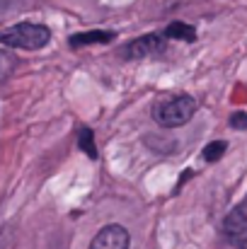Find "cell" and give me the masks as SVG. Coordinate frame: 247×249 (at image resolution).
<instances>
[{"label":"cell","mask_w":247,"mask_h":249,"mask_svg":"<svg viewBox=\"0 0 247 249\" xmlns=\"http://www.w3.org/2000/svg\"><path fill=\"white\" fill-rule=\"evenodd\" d=\"M49 41H51V29L37 22H19L7 29H0V44L10 49L37 51V49H44Z\"/></svg>","instance_id":"obj_1"},{"label":"cell","mask_w":247,"mask_h":249,"mask_svg":"<svg viewBox=\"0 0 247 249\" xmlns=\"http://www.w3.org/2000/svg\"><path fill=\"white\" fill-rule=\"evenodd\" d=\"M194 114H196V99L189 94L165 97L160 102H155V107H153V119L163 128H179L187 121H191Z\"/></svg>","instance_id":"obj_2"},{"label":"cell","mask_w":247,"mask_h":249,"mask_svg":"<svg viewBox=\"0 0 247 249\" xmlns=\"http://www.w3.org/2000/svg\"><path fill=\"white\" fill-rule=\"evenodd\" d=\"M221 249H247V211L233 208L221 225Z\"/></svg>","instance_id":"obj_3"},{"label":"cell","mask_w":247,"mask_h":249,"mask_svg":"<svg viewBox=\"0 0 247 249\" xmlns=\"http://www.w3.org/2000/svg\"><path fill=\"white\" fill-rule=\"evenodd\" d=\"M165 51V39L160 34H146L138 36L129 44H124L119 49V56L124 61H138V58H148V56H158Z\"/></svg>","instance_id":"obj_4"},{"label":"cell","mask_w":247,"mask_h":249,"mask_svg":"<svg viewBox=\"0 0 247 249\" xmlns=\"http://www.w3.org/2000/svg\"><path fill=\"white\" fill-rule=\"evenodd\" d=\"M131 247V235L124 225H104L90 242V249H129Z\"/></svg>","instance_id":"obj_5"},{"label":"cell","mask_w":247,"mask_h":249,"mask_svg":"<svg viewBox=\"0 0 247 249\" xmlns=\"http://www.w3.org/2000/svg\"><path fill=\"white\" fill-rule=\"evenodd\" d=\"M116 34L114 32H107V29H95V32H80V34H73L68 41L73 49H80V46H92V44H109L114 41Z\"/></svg>","instance_id":"obj_6"},{"label":"cell","mask_w":247,"mask_h":249,"mask_svg":"<svg viewBox=\"0 0 247 249\" xmlns=\"http://www.w3.org/2000/svg\"><path fill=\"white\" fill-rule=\"evenodd\" d=\"M165 36H167V39L194 41V39H196V32H194V27H191V24H184V22H172V24H167Z\"/></svg>","instance_id":"obj_7"},{"label":"cell","mask_w":247,"mask_h":249,"mask_svg":"<svg viewBox=\"0 0 247 249\" xmlns=\"http://www.w3.org/2000/svg\"><path fill=\"white\" fill-rule=\"evenodd\" d=\"M78 148H80L87 158L97 160V148H95V133H92V128L82 126L80 131H78Z\"/></svg>","instance_id":"obj_8"},{"label":"cell","mask_w":247,"mask_h":249,"mask_svg":"<svg viewBox=\"0 0 247 249\" xmlns=\"http://www.w3.org/2000/svg\"><path fill=\"white\" fill-rule=\"evenodd\" d=\"M226 150H228V143H226V141H211V143L201 150V158H204L206 162H218Z\"/></svg>","instance_id":"obj_9"},{"label":"cell","mask_w":247,"mask_h":249,"mask_svg":"<svg viewBox=\"0 0 247 249\" xmlns=\"http://www.w3.org/2000/svg\"><path fill=\"white\" fill-rule=\"evenodd\" d=\"M17 68V58L10 53V51H0V83L7 80Z\"/></svg>","instance_id":"obj_10"},{"label":"cell","mask_w":247,"mask_h":249,"mask_svg":"<svg viewBox=\"0 0 247 249\" xmlns=\"http://www.w3.org/2000/svg\"><path fill=\"white\" fill-rule=\"evenodd\" d=\"M12 242V228L10 225H0V249H7Z\"/></svg>","instance_id":"obj_11"},{"label":"cell","mask_w":247,"mask_h":249,"mask_svg":"<svg viewBox=\"0 0 247 249\" xmlns=\"http://www.w3.org/2000/svg\"><path fill=\"white\" fill-rule=\"evenodd\" d=\"M230 126L233 128H247V114H233L230 116Z\"/></svg>","instance_id":"obj_12"}]
</instances>
